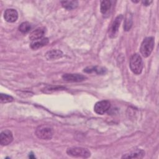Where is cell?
Masks as SVG:
<instances>
[{"mask_svg":"<svg viewBox=\"0 0 159 159\" xmlns=\"http://www.w3.org/2000/svg\"><path fill=\"white\" fill-rule=\"evenodd\" d=\"M122 19H123V16L120 14V15H118L112 22L109 30V36L111 38H114L116 36L118 32L119 27L120 26V24Z\"/></svg>","mask_w":159,"mask_h":159,"instance_id":"6","label":"cell"},{"mask_svg":"<svg viewBox=\"0 0 159 159\" xmlns=\"http://www.w3.org/2000/svg\"><path fill=\"white\" fill-rule=\"evenodd\" d=\"M48 43V39L47 37H43L41 39L32 41L30 43V48L33 50H37L46 45Z\"/></svg>","mask_w":159,"mask_h":159,"instance_id":"13","label":"cell"},{"mask_svg":"<svg viewBox=\"0 0 159 159\" xmlns=\"http://www.w3.org/2000/svg\"><path fill=\"white\" fill-rule=\"evenodd\" d=\"M111 107V103L109 101L104 100L96 102L94 106V111L98 114H104L107 112Z\"/></svg>","mask_w":159,"mask_h":159,"instance_id":"5","label":"cell"},{"mask_svg":"<svg viewBox=\"0 0 159 159\" xmlns=\"http://www.w3.org/2000/svg\"><path fill=\"white\" fill-rule=\"evenodd\" d=\"M63 56V52L60 50H52L47 52L45 57L48 60H53L61 58Z\"/></svg>","mask_w":159,"mask_h":159,"instance_id":"11","label":"cell"},{"mask_svg":"<svg viewBox=\"0 0 159 159\" xmlns=\"http://www.w3.org/2000/svg\"><path fill=\"white\" fill-rule=\"evenodd\" d=\"M65 88L61 86H47L44 88L43 92L46 93H49L55 91H58V90H61V89H64Z\"/></svg>","mask_w":159,"mask_h":159,"instance_id":"20","label":"cell"},{"mask_svg":"<svg viewBox=\"0 0 159 159\" xmlns=\"http://www.w3.org/2000/svg\"><path fill=\"white\" fill-rule=\"evenodd\" d=\"M144 155L145 152L143 150L138 149L123 155L122 158H142Z\"/></svg>","mask_w":159,"mask_h":159,"instance_id":"12","label":"cell"},{"mask_svg":"<svg viewBox=\"0 0 159 159\" xmlns=\"http://www.w3.org/2000/svg\"><path fill=\"white\" fill-rule=\"evenodd\" d=\"M1 102L2 103H6V102H9L13 101V98L9 95L6 94H1Z\"/></svg>","mask_w":159,"mask_h":159,"instance_id":"19","label":"cell"},{"mask_svg":"<svg viewBox=\"0 0 159 159\" xmlns=\"http://www.w3.org/2000/svg\"><path fill=\"white\" fill-rule=\"evenodd\" d=\"M61 6L67 10H72L75 8L78 5L77 1H63L61 2Z\"/></svg>","mask_w":159,"mask_h":159,"instance_id":"15","label":"cell"},{"mask_svg":"<svg viewBox=\"0 0 159 159\" xmlns=\"http://www.w3.org/2000/svg\"><path fill=\"white\" fill-rule=\"evenodd\" d=\"M66 153L73 157H81L86 158L91 156L90 152L85 148L83 147H71L66 150Z\"/></svg>","mask_w":159,"mask_h":159,"instance_id":"4","label":"cell"},{"mask_svg":"<svg viewBox=\"0 0 159 159\" xmlns=\"http://www.w3.org/2000/svg\"><path fill=\"white\" fill-rule=\"evenodd\" d=\"M45 34V28L43 27H39L31 32L29 36V39L32 41L41 39L43 38V37Z\"/></svg>","mask_w":159,"mask_h":159,"instance_id":"10","label":"cell"},{"mask_svg":"<svg viewBox=\"0 0 159 159\" xmlns=\"http://www.w3.org/2000/svg\"><path fill=\"white\" fill-rule=\"evenodd\" d=\"M111 7V2L110 1H102L101 2V12L104 15H108Z\"/></svg>","mask_w":159,"mask_h":159,"instance_id":"14","label":"cell"},{"mask_svg":"<svg viewBox=\"0 0 159 159\" xmlns=\"http://www.w3.org/2000/svg\"><path fill=\"white\" fill-rule=\"evenodd\" d=\"M31 29V25L28 22H24L20 24L19 27V30L22 33H27Z\"/></svg>","mask_w":159,"mask_h":159,"instance_id":"18","label":"cell"},{"mask_svg":"<svg viewBox=\"0 0 159 159\" xmlns=\"http://www.w3.org/2000/svg\"><path fill=\"white\" fill-rule=\"evenodd\" d=\"M63 80L68 82H81L86 79V77L81 74L78 73H66L63 75Z\"/></svg>","mask_w":159,"mask_h":159,"instance_id":"7","label":"cell"},{"mask_svg":"<svg viewBox=\"0 0 159 159\" xmlns=\"http://www.w3.org/2000/svg\"><path fill=\"white\" fill-rule=\"evenodd\" d=\"M154 47V39L152 37H148L142 41L140 50L142 56L145 58L148 57L152 53Z\"/></svg>","mask_w":159,"mask_h":159,"instance_id":"3","label":"cell"},{"mask_svg":"<svg viewBox=\"0 0 159 159\" xmlns=\"http://www.w3.org/2000/svg\"><path fill=\"white\" fill-rule=\"evenodd\" d=\"M84 71L86 72V73H92V72H96L98 74H104L105 73L106 70L103 68L101 67H87L86 68L84 69Z\"/></svg>","mask_w":159,"mask_h":159,"instance_id":"17","label":"cell"},{"mask_svg":"<svg viewBox=\"0 0 159 159\" xmlns=\"http://www.w3.org/2000/svg\"><path fill=\"white\" fill-rule=\"evenodd\" d=\"M129 66L134 74H140L143 70V61L141 57L137 53L134 54L130 58Z\"/></svg>","mask_w":159,"mask_h":159,"instance_id":"2","label":"cell"},{"mask_svg":"<svg viewBox=\"0 0 159 159\" xmlns=\"http://www.w3.org/2000/svg\"><path fill=\"white\" fill-rule=\"evenodd\" d=\"M29 158H35V156L32 154V153H29Z\"/></svg>","mask_w":159,"mask_h":159,"instance_id":"22","label":"cell"},{"mask_svg":"<svg viewBox=\"0 0 159 159\" xmlns=\"http://www.w3.org/2000/svg\"><path fill=\"white\" fill-rule=\"evenodd\" d=\"M4 18L8 22H14L18 18V13L14 9H7L4 13Z\"/></svg>","mask_w":159,"mask_h":159,"instance_id":"9","label":"cell"},{"mask_svg":"<svg viewBox=\"0 0 159 159\" xmlns=\"http://www.w3.org/2000/svg\"><path fill=\"white\" fill-rule=\"evenodd\" d=\"M36 136L42 140H50L52 139L53 134V129L52 127L48 125H39L35 130Z\"/></svg>","mask_w":159,"mask_h":159,"instance_id":"1","label":"cell"},{"mask_svg":"<svg viewBox=\"0 0 159 159\" xmlns=\"http://www.w3.org/2000/svg\"><path fill=\"white\" fill-rule=\"evenodd\" d=\"M132 25V16L128 13L125 18V22L124 25V29L125 31H128L130 29Z\"/></svg>","mask_w":159,"mask_h":159,"instance_id":"16","label":"cell"},{"mask_svg":"<svg viewBox=\"0 0 159 159\" xmlns=\"http://www.w3.org/2000/svg\"><path fill=\"white\" fill-rule=\"evenodd\" d=\"M152 1H142V3L145 5V6H149L151 3H152Z\"/></svg>","mask_w":159,"mask_h":159,"instance_id":"21","label":"cell"},{"mask_svg":"<svg viewBox=\"0 0 159 159\" xmlns=\"http://www.w3.org/2000/svg\"><path fill=\"white\" fill-rule=\"evenodd\" d=\"M13 140L12 133L9 130H4L0 134V143L2 146L10 144Z\"/></svg>","mask_w":159,"mask_h":159,"instance_id":"8","label":"cell"}]
</instances>
